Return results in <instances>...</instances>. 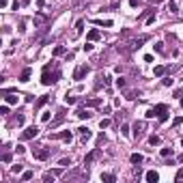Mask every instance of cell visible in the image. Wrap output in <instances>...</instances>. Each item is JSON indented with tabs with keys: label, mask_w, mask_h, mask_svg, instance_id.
<instances>
[{
	"label": "cell",
	"mask_w": 183,
	"mask_h": 183,
	"mask_svg": "<svg viewBox=\"0 0 183 183\" xmlns=\"http://www.w3.org/2000/svg\"><path fill=\"white\" fill-rule=\"evenodd\" d=\"M145 179H147L149 183H157V181H159V174L155 172V170H149V172L145 174Z\"/></svg>",
	"instance_id": "cell-8"
},
{
	"label": "cell",
	"mask_w": 183,
	"mask_h": 183,
	"mask_svg": "<svg viewBox=\"0 0 183 183\" xmlns=\"http://www.w3.org/2000/svg\"><path fill=\"white\" fill-rule=\"evenodd\" d=\"M177 159H179V162H183V153H181V155H179V157H177Z\"/></svg>",
	"instance_id": "cell-45"
},
{
	"label": "cell",
	"mask_w": 183,
	"mask_h": 183,
	"mask_svg": "<svg viewBox=\"0 0 183 183\" xmlns=\"http://www.w3.org/2000/svg\"><path fill=\"white\" fill-rule=\"evenodd\" d=\"M121 134H123V136L129 134V125H127V123H123V125H121Z\"/></svg>",
	"instance_id": "cell-30"
},
{
	"label": "cell",
	"mask_w": 183,
	"mask_h": 183,
	"mask_svg": "<svg viewBox=\"0 0 183 183\" xmlns=\"http://www.w3.org/2000/svg\"><path fill=\"white\" fill-rule=\"evenodd\" d=\"M168 11H170V13H177V11H179V5H177V0H168Z\"/></svg>",
	"instance_id": "cell-15"
},
{
	"label": "cell",
	"mask_w": 183,
	"mask_h": 183,
	"mask_svg": "<svg viewBox=\"0 0 183 183\" xmlns=\"http://www.w3.org/2000/svg\"><path fill=\"white\" fill-rule=\"evenodd\" d=\"M101 181H106V183H114V181H116V177H114V174H110V172H103V174H101Z\"/></svg>",
	"instance_id": "cell-14"
},
{
	"label": "cell",
	"mask_w": 183,
	"mask_h": 183,
	"mask_svg": "<svg viewBox=\"0 0 183 183\" xmlns=\"http://www.w3.org/2000/svg\"><path fill=\"white\" fill-rule=\"evenodd\" d=\"M174 179H177V181H183V168H179V170H177V174H174Z\"/></svg>",
	"instance_id": "cell-36"
},
{
	"label": "cell",
	"mask_w": 183,
	"mask_h": 183,
	"mask_svg": "<svg viewBox=\"0 0 183 183\" xmlns=\"http://www.w3.org/2000/svg\"><path fill=\"white\" fill-rule=\"evenodd\" d=\"M153 50H155V52H164V43H162V41H157V43L153 45Z\"/></svg>",
	"instance_id": "cell-29"
},
{
	"label": "cell",
	"mask_w": 183,
	"mask_h": 183,
	"mask_svg": "<svg viewBox=\"0 0 183 183\" xmlns=\"http://www.w3.org/2000/svg\"><path fill=\"white\" fill-rule=\"evenodd\" d=\"M50 69H52V65H45L43 67V76H41V82L45 84V86H50V84H54L58 80V78H60V71H54V73H50Z\"/></svg>",
	"instance_id": "cell-1"
},
{
	"label": "cell",
	"mask_w": 183,
	"mask_h": 183,
	"mask_svg": "<svg viewBox=\"0 0 183 183\" xmlns=\"http://www.w3.org/2000/svg\"><path fill=\"white\" fill-rule=\"evenodd\" d=\"M142 131H145V123H136L134 125V138H142Z\"/></svg>",
	"instance_id": "cell-7"
},
{
	"label": "cell",
	"mask_w": 183,
	"mask_h": 183,
	"mask_svg": "<svg viewBox=\"0 0 183 183\" xmlns=\"http://www.w3.org/2000/svg\"><path fill=\"white\" fill-rule=\"evenodd\" d=\"M0 7H2V9H7V7H9V0H0Z\"/></svg>",
	"instance_id": "cell-44"
},
{
	"label": "cell",
	"mask_w": 183,
	"mask_h": 183,
	"mask_svg": "<svg viewBox=\"0 0 183 183\" xmlns=\"http://www.w3.org/2000/svg\"><path fill=\"white\" fill-rule=\"evenodd\" d=\"M97 155H99V151H97V149H95V151H93V153H88V155H86V157H84V166H88V164H91V162H93V159H95V157H97Z\"/></svg>",
	"instance_id": "cell-11"
},
{
	"label": "cell",
	"mask_w": 183,
	"mask_h": 183,
	"mask_svg": "<svg viewBox=\"0 0 183 183\" xmlns=\"http://www.w3.org/2000/svg\"><path fill=\"white\" fill-rule=\"evenodd\" d=\"M82 50H84V52H93V43H86Z\"/></svg>",
	"instance_id": "cell-43"
},
{
	"label": "cell",
	"mask_w": 183,
	"mask_h": 183,
	"mask_svg": "<svg viewBox=\"0 0 183 183\" xmlns=\"http://www.w3.org/2000/svg\"><path fill=\"white\" fill-rule=\"evenodd\" d=\"M108 125H110V119H101V123H99V127H101V129H106Z\"/></svg>",
	"instance_id": "cell-33"
},
{
	"label": "cell",
	"mask_w": 183,
	"mask_h": 183,
	"mask_svg": "<svg viewBox=\"0 0 183 183\" xmlns=\"http://www.w3.org/2000/svg\"><path fill=\"white\" fill-rule=\"evenodd\" d=\"M65 101H67L69 106H73V103H76V101H78V99H76V97H69V95H67V97H65Z\"/></svg>",
	"instance_id": "cell-39"
},
{
	"label": "cell",
	"mask_w": 183,
	"mask_h": 183,
	"mask_svg": "<svg viewBox=\"0 0 183 183\" xmlns=\"http://www.w3.org/2000/svg\"><path fill=\"white\" fill-rule=\"evenodd\" d=\"M181 147H183V138H181Z\"/></svg>",
	"instance_id": "cell-47"
},
{
	"label": "cell",
	"mask_w": 183,
	"mask_h": 183,
	"mask_svg": "<svg viewBox=\"0 0 183 183\" xmlns=\"http://www.w3.org/2000/svg\"><path fill=\"white\" fill-rule=\"evenodd\" d=\"M142 159H145V157H142L140 153H134V155H131V164H142Z\"/></svg>",
	"instance_id": "cell-20"
},
{
	"label": "cell",
	"mask_w": 183,
	"mask_h": 183,
	"mask_svg": "<svg viewBox=\"0 0 183 183\" xmlns=\"http://www.w3.org/2000/svg\"><path fill=\"white\" fill-rule=\"evenodd\" d=\"M116 86H119V88H125V78H119V80H116Z\"/></svg>",
	"instance_id": "cell-37"
},
{
	"label": "cell",
	"mask_w": 183,
	"mask_h": 183,
	"mask_svg": "<svg viewBox=\"0 0 183 183\" xmlns=\"http://www.w3.org/2000/svg\"><path fill=\"white\" fill-rule=\"evenodd\" d=\"M153 110H155V114H162V112H166V110H168V106H166V103H157V106H155Z\"/></svg>",
	"instance_id": "cell-18"
},
{
	"label": "cell",
	"mask_w": 183,
	"mask_h": 183,
	"mask_svg": "<svg viewBox=\"0 0 183 183\" xmlns=\"http://www.w3.org/2000/svg\"><path fill=\"white\" fill-rule=\"evenodd\" d=\"M58 166H63V168H67V166H71V157H63L60 162H58Z\"/></svg>",
	"instance_id": "cell-22"
},
{
	"label": "cell",
	"mask_w": 183,
	"mask_h": 183,
	"mask_svg": "<svg viewBox=\"0 0 183 183\" xmlns=\"http://www.w3.org/2000/svg\"><path fill=\"white\" fill-rule=\"evenodd\" d=\"M82 30H84V19H78V22H76V37H80Z\"/></svg>",
	"instance_id": "cell-12"
},
{
	"label": "cell",
	"mask_w": 183,
	"mask_h": 183,
	"mask_svg": "<svg viewBox=\"0 0 183 183\" xmlns=\"http://www.w3.org/2000/svg\"><path fill=\"white\" fill-rule=\"evenodd\" d=\"M170 155H172V149H170V147L162 149V157H170Z\"/></svg>",
	"instance_id": "cell-28"
},
{
	"label": "cell",
	"mask_w": 183,
	"mask_h": 183,
	"mask_svg": "<svg viewBox=\"0 0 183 183\" xmlns=\"http://www.w3.org/2000/svg\"><path fill=\"white\" fill-rule=\"evenodd\" d=\"M32 157H34V159H41V162H45V159L50 157V151L43 149V147H41V149H32Z\"/></svg>",
	"instance_id": "cell-3"
},
{
	"label": "cell",
	"mask_w": 183,
	"mask_h": 183,
	"mask_svg": "<svg viewBox=\"0 0 183 183\" xmlns=\"http://www.w3.org/2000/svg\"><path fill=\"white\" fill-rule=\"evenodd\" d=\"M153 116H157V114H155V110H153V108H151V110H147V119H153Z\"/></svg>",
	"instance_id": "cell-41"
},
{
	"label": "cell",
	"mask_w": 183,
	"mask_h": 183,
	"mask_svg": "<svg viewBox=\"0 0 183 183\" xmlns=\"http://www.w3.org/2000/svg\"><path fill=\"white\" fill-rule=\"evenodd\" d=\"M11 170H13V172H15V174H19V172H22V166H19V164H17V166H13V168H11Z\"/></svg>",
	"instance_id": "cell-42"
},
{
	"label": "cell",
	"mask_w": 183,
	"mask_h": 183,
	"mask_svg": "<svg viewBox=\"0 0 183 183\" xmlns=\"http://www.w3.org/2000/svg\"><path fill=\"white\" fill-rule=\"evenodd\" d=\"M54 179H56V174H54V170H52V172H45V174H43V181H45V183L54 181Z\"/></svg>",
	"instance_id": "cell-21"
},
{
	"label": "cell",
	"mask_w": 183,
	"mask_h": 183,
	"mask_svg": "<svg viewBox=\"0 0 183 183\" xmlns=\"http://www.w3.org/2000/svg\"><path fill=\"white\" fill-rule=\"evenodd\" d=\"M11 159H13V155H11V153H5V155H2V162H5V164H11Z\"/></svg>",
	"instance_id": "cell-32"
},
{
	"label": "cell",
	"mask_w": 183,
	"mask_h": 183,
	"mask_svg": "<svg viewBox=\"0 0 183 183\" xmlns=\"http://www.w3.org/2000/svg\"><path fill=\"white\" fill-rule=\"evenodd\" d=\"M149 142H151V145H159V136H151V138H149Z\"/></svg>",
	"instance_id": "cell-35"
},
{
	"label": "cell",
	"mask_w": 183,
	"mask_h": 183,
	"mask_svg": "<svg viewBox=\"0 0 183 183\" xmlns=\"http://www.w3.org/2000/svg\"><path fill=\"white\" fill-rule=\"evenodd\" d=\"M95 24H99V26H106V28H110V26H112V22H110V19H97Z\"/></svg>",
	"instance_id": "cell-25"
},
{
	"label": "cell",
	"mask_w": 183,
	"mask_h": 183,
	"mask_svg": "<svg viewBox=\"0 0 183 183\" xmlns=\"http://www.w3.org/2000/svg\"><path fill=\"white\" fill-rule=\"evenodd\" d=\"M52 138H60V140H65V142H69V140H71V131L65 129V131H60V134H54Z\"/></svg>",
	"instance_id": "cell-9"
},
{
	"label": "cell",
	"mask_w": 183,
	"mask_h": 183,
	"mask_svg": "<svg viewBox=\"0 0 183 183\" xmlns=\"http://www.w3.org/2000/svg\"><path fill=\"white\" fill-rule=\"evenodd\" d=\"M30 76H32V69H30V67H24V69H22V73H19V82H28Z\"/></svg>",
	"instance_id": "cell-5"
},
{
	"label": "cell",
	"mask_w": 183,
	"mask_h": 183,
	"mask_svg": "<svg viewBox=\"0 0 183 183\" xmlns=\"http://www.w3.org/2000/svg\"><path fill=\"white\" fill-rule=\"evenodd\" d=\"M17 101H19L17 95H7V103H17Z\"/></svg>",
	"instance_id": "cell-27"
},
{
	"label": "cell",
	"mask_w": 183,
	"mask_h": 183,
	"mask_svg": "<svg viewBox=\"0 0 183 183\" xmlns=\"http://www.w3.org/2000/svg\"><path fill=\"white\" fill-rule=\"evenodd\" d=\"M147 41V37H140V39H136V41H131V45H129V50H136V48H140V45Z\"/></svg>",
	"instance_id": "cell-13"
},
{
	"label": "cell",
	"mask_w": 183,
	"mask_h": 183,
	"mask_svg": "<svg viewBox=\"0 0 183 183\" xmlns=\"http://www.w3.org/2000/svg\"><path fill=\"white\" fill-rule=\"evenodd\" d=\"M99 37H101V32H99V30H97V28L88 30V34H86V39H88V41H97V39H99Z\"/></svg>",
	"instance_id": "cell-10"
},
{
	"label": "cell",
	"mask_w": 183,
	"mask_h": 183,
	"mask_svg": "<svg viewBox=\"0 0 183 183\" xmlns=\"http://www.w3.org/2000/svg\"><path fill=\"white\" fill-rule=\"evenodd\" d=\"M78 134H80V138H82V142H86V140H91V129H88V127H80V129H78Z\"/></svg>",
	"instance_id": "cell-6"
},
{
	"label": "cell",
	"mask_w": 183,
	"mask_h": 183,
	"mask_svg": "<svg viewBox=\"0 0 183 183\" xmlns=\"http://www.w3.org/2000/svg\"><path fill=\"white\" fill-rule=\"evenodd\" d=\"M168 110H166V112H162V114H157V119H159V123H166V121H168Z\"/></svg>",
	"instance_id": "cell-26"
},
{
	"label": "cell",
	"mask_w": 183,
	"mask_h": 183,
	"mask_svg": "<svg viewBox=\"0 0 183 183\" xmlns=\"http://www.w3.org/2000/svg\"><path fill=\"white\" fill-rule=\"evenodd\" d=\"M99 103H101L99 97H93V99H88V101H86V106H88V108H97Z\"/></svg>",
	"instance_id": "cell-16"
},
{
	"label": "cell",
	"mask_w": 183,
	"mask_h": 183,
	"mask_svg": "<svg viewBox=\"0 0 183 183\" xmlns=\"http://www.w3.org/2000/svg\"><path fill=\"white\" fill-rule=\"evenodd\" d=\"M88 71H91L88 65H78L76 71H73V80H84V78L88 76Z\"/></svg>",
	"instance_id": "cell-2"
},
{
	"label": "cell",
	"mask_w": 183,
	"mask_h": 183,
	"mask_svg": "<svg viewBox=\"0 0 183 183\" xmlns=\"http://www.w3.org/2000/svg\"><path fill=\"white\" fill-rule=\"evenodd\" d=\"M45 22V17H41V15H39V17H34V26H41Z\"/></svg>",
	"instance_id": "cell-38"
},
{
	"label": "cell",
	"mask_w": 183,
	"mask_h": 183,
	"mask_svg": "<svg viewBox=\"0 0 183 183\" xmlns=\"http://www.w3.org/2000/svg\"><path fill=\"white\" fill-rule=\"evenodd\" d=\"M52 54H54V56H63V54H65V48H63V45H56Z\"/></svg>",
	"instance_id": "cell-23"
},
{
	"label": "cell",
	"mask_w": 183,
	"mask_h": 183,
	"mask_svg": "<svg viewBox=\"0 0 183 183\" xmlns=\"http://www.w3.org/2000/svg\"><path fill=\"white\" fill-rule=\"evenodd\" d=\"M164 73H166V67H164V65H157V67L153 69V76H164Z\"/></svg>",
	"instance_id": "cell-19"
},
{
	"label": "cell",
	"mask_w": 183,
	"mask_h": 183,
	"mask_svg": "<svg viewBox=\"0 0 183 183\" xmlns=\"http://www.w3.org/2000/svg\"><path fill=\"white\" fill-rule=\"evenodd\" d=\"M76 114H78V119H82V121H84V119H91V116H93L88 110H78Z\"/></svg>",
	"instance_id": "cell-17"
},
{
	"label": "cell",
	"mask_w": 183,
	"mask_h": 183,
	"mask_svg": "<svg viewBox=\"0 0 183 183\" xmlns=\"http://www.w3.org/2000/svg\"><path fill=\"white\" fill-rule=\"evenodd\" d=\"M50 116H52V112H48V110H45V112H41V121H45V123L50 121Z\"/></svg>",
	"instance_id": "cell-31"
},
{
	"label": "cell",
	"mask_w": 183,
	"mask_h": 183,
	"mask_svg": "<svg viewBox=\"0 0 183 183\" xmlns=\"http://www.w3.org/2000/svg\"><path fill=\"white\" fill-rule=\"evenodd\" d=\"M0 114H5V116L9 114V106H7V103H5V106H2V108H0Z\"/></svg>",
	"instance_id": "cell-40"
},
{
	"label": "cell",
	"mask_w": 183,
	"mask_h": 183,
	"mask_svg": "<svg viewBox=\"0 0 183 183\" xmlns=\"http://www.w3.org/2000/svg\"><path fill=\"white\" fill-rule=\"evenodd\" d=\"M32 177H34V172H32V170H26V172L22 174V181H30Z\"/></svg>",
	"instance_id": "cell-24"
},
{
	"label": "cell",
	"mask_w": 183,
	"mask_h": 183,
	"mask_svg": "<svg viewBox=\"0 0 183 183\" xmlns=\"http://www.w3.org/2000/svg\"><path fill=\"white\" fill-rule=\"evenodd\" d=\"M162 84H164V86H172V78H168V76H166L164 80H162Z\"/></svg>",
	"instance_id": "cell-34"
},
{
	"label": "cell",
	"mask_w": 183,
	"mask_h": 183,
	"mask_svg": "<svg viewBox=\"0 0 183 183\" xmlns=\"http://www.w3.org/2000/svg\"><path fill=\"white\" fill-rule=\"evenodd\" d=\"M37 134H39V129L32 125V127H26V129L22 131V138H24V140H30V138H34Z\"/></svg>",
	"instance_id": "cell-4"
},
{
	"label": "cell",
	"mask_w": 183,
	"mask_h": 183,
	"mask_svg": "<svg viewBox=\"0 0 183 183\" xmlns=\"http://www.w3.org/2000/svg\"><path fill=\"white\" fill-rule=\"evenodd\" d=\"M179 103H181V108H183V95H181V101H179Z\"/></svg>",
	"instance_id": "cell-46"
}]
</instances>
